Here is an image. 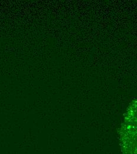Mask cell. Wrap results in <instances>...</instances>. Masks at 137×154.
Segmentation results:
<instances>
[{"label":"cell","mask_w":137,"mask_h":154,"mask_svg":"<svg viewBox=\"0 0 137 154\" xmlns=\"http://www.w3.org/2000/svg\"><path fill=\"white\" fill-rule=\"evenodd\" d=\"M122 154H137V101L128 109L120 132Z\"/></svg>","instance_id":"6da1fadb"}]
</instances>
